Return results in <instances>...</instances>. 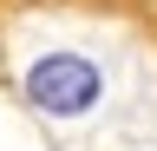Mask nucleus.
<instances>
[{
    "mask_svg": "<svg viewBox=\"0 0 157 151\" xmlns=\"http://www.w3.org/2000/svg\"><path fill=\"white\" fill-rule=\"evenodd\" d=\"M20 92H26V105L39 118L72 125V118H92V112L105 105V66H98L92 53H78V46H46V53L26 59Z\"/></svg>",
    "mask_w": 157,
    "mask_h": 151,
    "instance_id": "nucleus-1",
    "label": "nucleus"
}]
</instances>
